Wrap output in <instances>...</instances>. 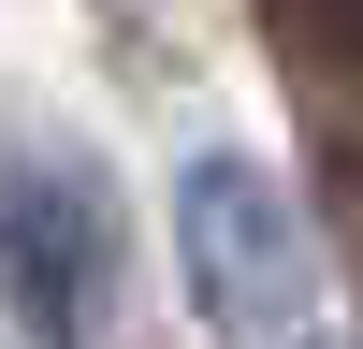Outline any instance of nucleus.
I'll use <instances>...</instances> for the list:
<instances>
[{"label":"nucleus","instance_id":"1","mask_svg":"<svg viewBox=\"0 0 363 349\" xmlns=\"http://www.w3.org/2000/svg\"><path fill=\"white\" fill-rule=\"evenodd\" d=\"M277 29L306 58H349V73H363V0H277Z\"/></svg>","mask_w":363,"mask_h":349}]
</instances>
